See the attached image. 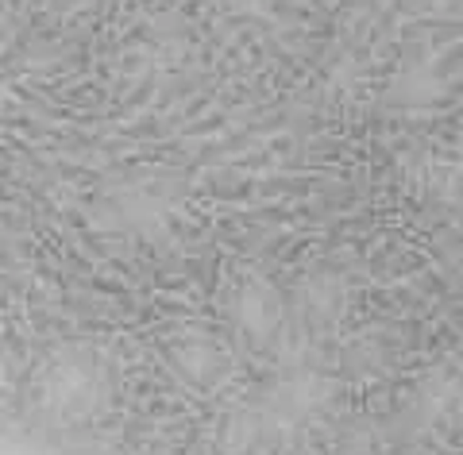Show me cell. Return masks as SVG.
Here are the masks:
<instances>
[{
    "mask_svg": "<svg viewBox=\"0 0 463 455\" xmlns=\"http://www.w3.org/2000/svg\"><path fill=\"white\" fill-rule=\"evenodd\" d=\"M93 390H97L93 374L81 363H54L39 383V405L62 421H74L81 413H90Z\"/></svg>",
    "mask_w": 463,
    "mask_h": 455,
    "instance_id": "cell-1",
    "label": "cell"
},
{
    "mask_svg": "<svg viewBox=\"0 0 463 455\" xmlns=\"http://www.w3.org/2000/svg\"><path fill=\"white\" fill-rule=\"evenodd\" d=\"M5 398H8V363L0 359V405H5Z\"/></svg>",
    "mask_w": 463,
    "mask_h": 455,
    "instance_id": "cell-2",
    "label": "cell"
}]
</instances>
